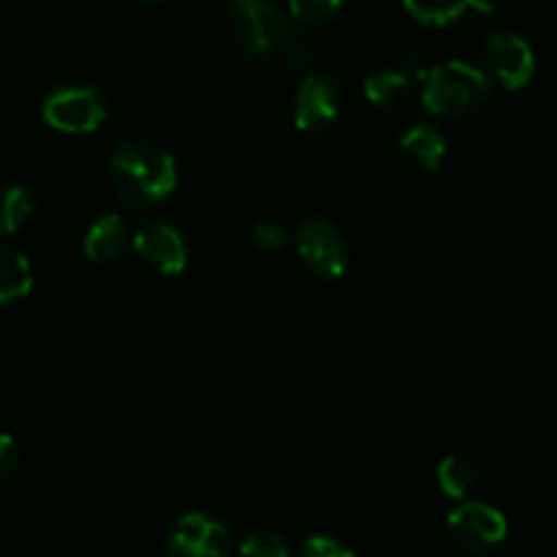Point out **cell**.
<instances>
[{
    "label": "cell",
    "mask_w": 557,
    "mask_h": 557,
    "mask_svg": "<svg viewBox=\"0 0 557 557\" xmlns=\"http://www.w3.org/2000/svg\"><path fill=\"white\" fill-rule=\"evenodd\" d=\"M448 528H451L454 541L462 549L486 555L497 549L508 535V522L503 511L486 506V503H462L448 513Z\"/></svg>",
    "instance_id": "8992f818"
},
{
    "label": "cell",
    "mask_w": 557,
    "mask_h": 557,
    "mask_svg": "<svg viewBox=\"0 0 557 557\" xmlns=\"http://www.w3.org/2000/svg\"><path fill=\"white\" fill-rule=\"evenodd\" d=\"M227 28L235 45L251 58H265L290 41L293 25L268 0H230Z\"/></svg>",
    "instance_id": "3957f363"
},
{
    "label": "cell",
    "mask_w": 557,
    "mask_h": 557,
    "mask_svg": "<svg viewBox=\"0 0 557 557\" xmlns=\"http://www.w3.org/2000/svg\"><path fill=\"white\" fill-rule=\"evenodd\" d=\"M134 249L143 257V262L159 273H184L189 265V246L184 233L170 222H148L134 235Z\"/></svg>",
    "instance_id": "9c48e42d"
},
{
    "label": "cell",
    "mask_w": 557,
    "mask_h": 557,
    "mask_svg": "<svg viewBox=\"0 0 557 557\" xmlns=\"http://www.w3.org/2000/svg\"><path fill=\"white\" fill-rule=\"evenodd\" d=\"M410 17L424 25H448L465 12H495V0H401Z\"/></svg>",
    "instance_id": "7c38bea8"
},
{
    "label": "cell",
    "mask_w": 557,
    "mask_h": 557,
    "mask_svg": "<svg viewBox=\"0 0 557 557\" xmlns=\"http://www.w3.org/2000/svg\"><path fill=\"white\" fill-rule=\"evenodd\" d=\"M112 186L121 202L132 208H151L168 200L178 184L175 159L153 143H123L110 162Z\"/></svg>",
    "instance_id": "6da1fadb"
},
{
    "label": "cell",
    "mask_w": 557,
    "mask_h": 557,
    "mask_svg": "<svg viewBox=\"0 0 557 557\" xmlns=\"http://www.w3.org/2000/svg\"><path fill=\"white\" fill-rule=\"evenodd\" d=\"M492 90V79L484 69L465 61H446L432 66L424 77L421 101L437 117H465L479 110Z\"/></svg>",
    "instance_id": "7a4b0ae2"
},
{
    "label": "cell",
    "mask_w": 557,
    "mask_h": 557,
    "mask_svg": "<svg viewBox=\"0 0 557 557\" xmlns=\"http://www.w3.org/2000/svg\"><path fill=\"white\" fill-rule=\"evenodd\" d=\"M296 126L301 132H325L339 115V85L329 74H309L296 94Z\"/></svg>",
    "instance_id": "30bf717a"
},
{
    "label": "cell",
    "mask_w": 557,
    "mask_h": 557,
    "mask_svg": "<svg viewBox=\"0 0 557 557\" xmlns=\"http://www.w3.org/2000/svg\"><path fill=\"white\" fill-rule=\"evenodd\" d=\"M240 555L244 557H290V544L278 530L257 528L244 535L240 541Z\"/></svg>",
    "instance_id": "ac0fdd59"
},
{
    "label": "cell",
    "mask_w": 557,
    "mask_h": 557,
    "mask_svg": "<svg viewBox=\"0 0 557 557\" xmlns=\"http://www.w3.org/2000/svg\"><path fill=\"white\" fill-rule=\"evenodd\" d=\"M20 468V446L12 435H0V481Z\"/></svg>",
    "instance_id": "7402d4cb"
},
{
    "label": "cell",
    "mask_w": 557,
    "mask_h": 557,
    "mask_svg": "<svg viewBox=\"0 0 557 557\" xmlns=\"http://www.w3.org/2000/svg\"><path fill=\"white\" fill-rule=\"evenodd\" d=\"M342 12V0H290V14L304 25H329Z\"/></svg>",
    "instance_id": "d6986e66"
},
{
    "label": "cell",
    "mask_w": 557,
    "mask_h": 557,
    "mask_svg": "<svg viewBox=\"0 0 557 557\" xmlns=\"http://www.w3.org/2000/svg\"><path fill=\"white\" fill-rule=\"evenodd\" d=\"M126 222L117 213H107L99 222L90 224L85 235V255L94 262H112L126 246Z\"/></svg>",
    "instance_id": "4fadbf2b"
},
{
    "label": "cell",
    "mask_w": 557,
    "mask_h": 557,
    "mask_svg": "<svg viewBox=\"0 0 557 557\" xmlns=\"http://www.w3.org/2000/svg\"><path fill=\"white\" fill-rule=\"evenodd\" d=\"M255 244L257 249L262 251H278V249H285L287 240H290V235H287V230L282 227L278 222H260L255 227Z\"/></svg>",
    "instance_id": "44dd1931"
},
{
    "label": "cell",
    "mask_w": 557,
    "mask_h": 557,
    "mask_svg": "<svg viewBox=\"0 0 557 557\" xmlns=\"http://www.w3.org/2000/svg\"><path fill=\"white\" fill-rule=\"evenodd\" d=\"M412 74L410 72H399V69H385V72L372 74L363 83V96L372 101L374 107H394L410 94L412 88Z\"/></svg>",
    "instance_id": "9a60e30c"
},
{
    "label": "cell",
    "mask_w": 557,
    "mask_h": 557,
    "mask_svg": "<svg viewBox=\"0 0 557 557\" xmlns=\"http://www.w3.org/2000/svg\"><path fill=\"white\" fill-rule=\"evenodd\" d=\"M486 77L500 88L519 90L533 79L535 55L533 47L517 34H492L484 45Z\"/></svg>",
    "instance_id": "52a82bcc"
},
{
    "label": "cell",
    "mask_w": 557,
    "mask_h": 557,
    "mask_svg": "<svg viewBox=\"0 0 557 557\" xmlns=\"http://www.w3.org/2000/svg\"><path fill=\"white\" fill-rule=\"evenodd\" d=\"M104 117V96L90 85H66L45 101V121L63 134H90Z\"/></svg>",
    "instance_id": "277c9868"
},
{
    "label": "cell",
    "mask_w": 557,
    "mask_h": 557,
    "mask_svg": "<svg viewBox=\"0 0 557 557\" xmlns=\"http://www.w3.org/2000/svg\"><path fill=\"white\" fill-rule=\"evenodd\" d=\"M475 481H479L475 465L470 459L457 457V454L443 459L441 468H437V484L454 500H465L475 490Z\"/></svg>",
    "instance_id": "e0dca14e"
},
{
    "label": "cell",
    "mask_w": 557,
    "mask_h": 557,
    "mask_svg": "<svg viewBox=\"0 0 557 557\" xmlns=\"http://www.w3.org/2000/svg\"><path fill=\"white\" fill-rule=\"evenodd\" d=\"M296 249L304 265L323 278H339L350 262L345 235L325 219H309L296 233Z\"/></svg>",
    "instance_id": "5b68a950"
},
{
    "label": "cell",
    "mask_w": 557,
    "mask_h": 557,
    "mask_svg": "<svg viewBox=\"0 0 557 557\" xmlns=\"http://www.w3.org/2000/svg\"><path fill=\"white\" fill-rule=\"evenodd\" d=\"M128 3H139V7H146V3H157V0H128Z\"/></svg>",
    "instance_id": "603a6c76"
},
{
    "label": "cell",
    "mask_w": 557,
    "mask_h": 557,
    "mask_svg": "<svg viewBox=\"0 0 557 557\" xmlns=\"http://www.w3.org/2000/svg\"><path fill=\"white\" fill-rule=\"evenodd\" d=\"M36 200L28 189L23 186H12V189L0 191V235H14L28 224L34 216Z\"/></svg>",
    "instance_id": "2e32d148"
},
{
    "label": "cell",
    "mask_w": 557,
    "mask_h": 557,
    "mask_svg": "<svg viewBox=\"0 0 557 557\" xmlns=\"http://www.w3.org/2000/svg\"><path fill=\"white\" fill-rule=\"evenodd\" d=\"M301 557H356V552L331 535H312L304 541Z\"/></svg>",
    "instance_id": "ffe728a7"
},
{
    "label": "cell",
    "mask_w": 557,
    "mask_h": 557,
    "mask_svg": "<svg viewBox=\"0 0 557 557\" xmlns=\"http://www.w3.org/2000/svg\"><path fill=\"white\" fill-rule=\"evenodd\" d=\"M34 290V268L20 251L0 246V307L20 301Z\"/></svg>",
    "instance_id": "5bb4252c"
},
{
    "label": "cell",
    "mask_w": 557,
    "mask_h": 557,
    "mask_svg": "<svg viewBox=\"0 0 557 557\" xmlns=\"http://www.w3.org/2000/svg\"><path fill=\"white\" fill-rule=\"evenodd\" d=\"M170 557H230V533L219 519L186 513L168 535Z\"/></svg>",
    "instance_id": "ba28073f"
},
{
    "label": "cell",
    "mask_w": 557,
    "mask_h": 557,
    "mask_svg": "<svg viewBox=\"0 0 557 557\" xmlns=\"http://www.w3.org/2000/svg\"><path fill=\"white\" fill-rule=\"evenodd\" d=\"M446 159V139L430 126H416L405 132L396 143V162L418 175H430Z\"/></svg>",
    "instance_id": "8fae6325"
}]
</instances>
